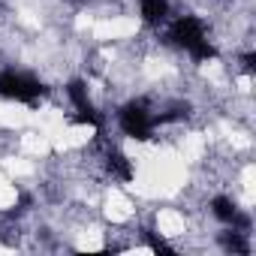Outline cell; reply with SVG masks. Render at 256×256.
Segmentation results:
<instances>
[{
    "mask_svg": "<svg viewBox=\"0 0 256 256\" xmlns=\"http://www.w3.org/2000/svg\"><path fill=\"white\" fill-rule=\"evenodd\" d=\"M166 28H169V30H166L169 42H172L175 48L187 52L196 64H205V60L217 58V48H214V42L208 40L205 22H202L199 16H175V18L166 22Z\"/></svg>",
    "mask_w": 256,
    "mask_h": 256,
    "instance_id": "obj_1",
    "label": "cell"
},
{
    "mask_svg": "<svg viewBox=\"0 0 256 256\" xmlns=\"http://www.w3.org/2000/svg\"><path fill=\"white\" fill-rule=\"evenodd\" d=\"M42 94H46V88H42V82L34 72L16 70V66L0 70V96H4V100L34 106L36 100H42Z\"/></svg>",
    "mask_w": 256,
    "mask_h": 256,
    "instance_id": "obj_2",
    "label": "cell"
},
{
    "mask_svg": "<svg viewBox=\"0 0 256 256\" xmlns=\"http://www.w3.org/2000/svg\"><path fill=\"white\" fill-rule=\"evenodd\" d=\"M118 126H120L124 136L142 142L157 130V114L145 100H130V102H124L118 108Z\"/></svg>",
    "mask_w": 256,
    "mask_h": 256,
    "instance_id": "obj_3",
    "label": "cell"
},
{
    "mask_svg": "<svg viewBox=\"0 0 256 256\" xmlns=\"http://www.w3.org/2000/svg\"><path fill=\"white\" fill-rule=\"evenodd\" d=\"M64 90H66V100L72 102V112H76V120L78 124H88V126H100L102 124V112L94 106L90 88H88L84 78H70Z\"/></svg>",
    "mask_w": 256,
    "mask_h": 256,
    "instance_id": "obj_4",
    "label": "cell"
},
{
    "mask_svg": "<svg viewBox=\"0 0 256 256\" xmlns=\"http://www.w3.org/2000/svg\"><path fill=\"white\" fill-rule=\"evenodd\" d=\"M102 160H106V172H108L114 181H120V184H130V181H133L136 169H133V160L126 157L124 151H118V148H108Z\"/></svg>",
    "mask_w": 256,
    "mask_h": 256,
    "instance_id": "obj_5",
    "label": "cell"
},
{
    "mask_svg": "<svg viewBox=\"0 0 256 256\" xmlns=\"http://www.w3.org/2000/svg\"><path fill=\"white\" fill-rule=\"evenodd\" d=\"M139 16L148 28H163L172 18V0H139Z\"/></svg>",
    "mask_w": 256,
    "mask_h": 256,
    "instance_id": "obj_6",
    "label": "cell"
},
{
    "mask_svg": "<svg viewBox=\"0 0 256 256\" xmlns=\"http://www.w3.org/2000/svg\"><path fill=\"white\" fill-rule=\"evenodd\" d=\"M208 208H211V217H214V220H220V223H226V226H229V223H232V217L241 211V208L235 205V199H229V196H214Z\"/></svg>",
    "mask_w": 256,
    "mask_h": 256,
    "instance_id": "obj_7",
    "label": "cell"
}]
</instances>
